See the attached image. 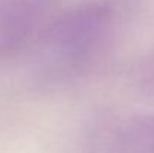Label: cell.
I'll use <instances>...</instances> for the list:
<instances>
[{"instance_id":"cell-1","label":"cell","mask_w":154,"mask_h":153,"mask_svg":"<svg viewBox=\"0 0 154 153\" xmlns=\"http://www.w3.org/2000/svg\"><path fill=\"white\" fill-rule=\"evenodd\" d=\"M138 0H82L47 30L39 66L52 78H72L103 59L129 26Z\"/></svg>"},{"instance_id":"cell-2","label":"cell","mask_w":154,"mask_h":153,"mask_svg":"<svg viewBox=\"0 0 154 153\" xmlns=\"http://www.w3.org/2000/svg\"><path fill=\"white\" fill-rule=\"evenodd\" d=\"M52 0L0 2V59L21 47L44 23Z\"/></svg>"},{"instance_id":"cell-3","label":"cell","mask_w":154,"mask_h":153,"mask_svg":"<svg viewBox=\"0 0 154 153\" xmlns=\"http://www.w3.org/2000/svg\"><path fill=\"white\" fill-rule=\"evenodd\" d=\"M96 153H154V117H127L105 123L97 129Z\"/></svg>"}]
</instances>
